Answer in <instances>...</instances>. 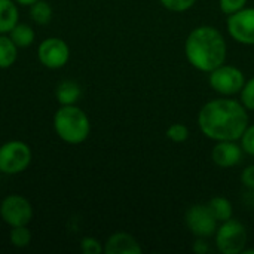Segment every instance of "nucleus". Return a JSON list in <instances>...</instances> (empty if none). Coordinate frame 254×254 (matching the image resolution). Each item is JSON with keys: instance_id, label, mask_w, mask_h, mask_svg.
Here are the masks:
<instances>
[{"instance_id": "f257e3e1", "label": "nucleus", "mask_w": 254, "mask_h": 254, "mask_svg": "<svg viewBox=\"0 0 254 254\" xmlns=\"http://www.w3.org/2000/svg\"><path fill=\"white\" fill-rule=\"evenodd\" d=\"M201 132L214 141L240 140L249 127L247 109L238 100L216 98L205 103L198 113Z\"/></svg>"}, {"instance_id": "f03ea898", "label": "nucleus", "mask_w": 254, "mask_h": 254, "mask_svg": "<svg viewBox=\"0 0 254 254\" xmlns=\"http://www.w3.org/2000/svg\"><path fill=\"white\" fill-rule=\"evenodd\" d=\"M228 45L223 34L213 25L193 28L185 42V54L192 67L210 73L226 61Z\"/></svg>"}, {"instance_id": "7ed1b4c3", "label": "nucleus", "mask_w": 254, "mask_h": 254, "mask_svg": "<svg viewBox=\"0 0 254 254\" xmlns=\"http://www.w3.org/2000/svg\"><path fill=\"white\" fill-rule=\"evenodd\" d=\"M54 129L67 144H80L91 134L88 115L76 104L61 106L54 115Z\"/></svg>"}, {"instance_id": "20e7f679", "label": "nucleus", "mask_w": 254, "mask_h": 254, "mask_svg": "<svg viewBox=\"0 0 254 254\" xmlns=\"http://www.w3.org/2000/svg\"><path fill=\"white\" fill-rule=\"evenodd\" d=\"M31 149L21 140H10L0 146V173L16 176L24 173L31 164Z\"/></svg>"}, {"instance_id": "39448f33", "label": "nucleus", "mask_w": 254, "mask_h": 254, "mask_svg": "<svg viewBox=\"0 0 254 254\" xmlns=\"http://www.w3.org/2000/svg\"><path fill=\"white\" fill-rule=\"evenodd\" d=\"M214 237H216V246L219 252L223 254L243 253L249 240L246 226L235 219L222 222Z\"/></svg>"}, {"instance_id": "423d86ee", "label": "nucleus", "mask_w": 254, "mask_h": 254, "mask_svg": "<svg viewBox=\"0 0 254 254\" xmlns=\"http://www.w3.org/2000/svg\"><path fill=\"white\" fill-rule=\"evenodd\" d=\"M208 83L217 94L229 97L241 92L246 83V76L238 67L231 64H222L213 71H210Z\"/></svg>"}, {"instance_id": "0eeeda50", "label": "nucleus", "mask_w": 254, "mask_h": 254, "mask_svg": "<svg viewBox=\"0 0 254 254\" xmlns=\"http://www.w3.org/2000/svg\"><path fill=\"white\" fill-rule=\"evenodd\" d=\"M0 217L10 226H28L33 219V207L27 198L18 193L7 195L0 204Z\"/></svg>"}, {"instance_id": "6e6552de", "label": "nucleus", "mask_w": 254, "mask_h": 254, "mask_svg": "<svg viewBox=\"0 0 254 254\" xmlns=\"http://www.w3.org/2000/svg\"><path fill=\"white\" fill-rule=\"evenodd\" d=\"M37 58L40 64L51 70L63 68L70 60V48L60 37H48L37 46Z\"/></svg>"}, {"instance_id": "1a4fd4ad", "label": "nucleus", "mask_w": 254, "mask_h": 254, "mask_svg": "<svg viewBox=\"0 0 254 254\" xmlns=\"http://www.w3.org/2000/svg\"><path fill=\"white\" fill-rule=\"evenodd\" d=\"M185 222L188 229L198 238L214 237L219 223L207 204H195L189 207L185 216Z\"/></svg>"}, {"instance_id": "9d476101", "label": "nucleus", "mask_w": 254, "mask_h": 254, "mask_svg": "<svg viewBox=\"0 0 254 254\" xmlns=\"http://www.w3.org/2000/svg\"><path fill=\"white\" fill-rule=\"evenodd\" d=\"M226 28L235 42L247 46L254 45V7H243L228 15Z\"/></svg>"}, {"instance_id": "9b49d317", "label": "nucleus", "mask_w": 254, "mask_h": 254, "mask_svg": "<svg viewBox=\"0 0 254 254\" xmlns=\"http://www.w3.org/2000/svg\"><path fill=\"white\" fill-rule=\"evenodd\" d=\"M213 162L220 168H232L243 159V147L234 140L217 141L211 152Z\"/></svg>"}, {"instance_id": "f8f14e48", "label": "nucleus", "mask_w": 254, "mask_h": 254, "mask_svg": "<svg viewBox=\"0 0 254 254\" xmlns=\"http://www.w3.org/2000/svg\"><path fill=\"white\" fill-rule=\"evenodd\" d=\"M104 253L107 254H141L140 243L127 232H116L110 235L104 244Z\"/></svg>"}, {"instance_id": "ddd939ff", "label": "nucleus", "mask_w": 254, "mask_h": 254, "mask_svg": "<svg viewBox=\"0 0 254 254\" xmlns=\"http://www.w3.org/2000/svg\"><path fill=\"white\" fill-rule=\"evenodd\" d=\"M18 22V3L15 0H0V34H9Z\"/></svg>"}, {"instance_id": "4468645a", "label": "nucleus", "mask_w": 254, "mask_h": 254, "mask_svg": "<svg viewBox=\"0 0 254 254\" xmlns=\"http://www.w3.org/2000/svg\"><path fill=\"white\" fill-rule=\"evenodd\" d=\"M80 95H82V88L74 80H63L57 85L55 97L61 106L76 104L79 101Z\"/></svg>"}, {"instance_id": "2eb2a0df", "label": "nucleus", "mask_w": 254, "mask_h": 254, "mask_svg": "<svg viewBox=\"0 0 254 254\" xmlns=\"http://www.w3.org/2000/svg\"><path fill=\"white\" fill-rule=\"evenodd\" d=\"M18 58V46L13 40L6 36L0 34V68H9L15 64Z\"/></svg>"}, {"instance_id": "dca6fc26", "label": "nucleus", "mask_w": 254, "mask_h": 254, "mask_svg": "<svg viewBox=\"0 0 254 254\" xmlns=\"http://www.w3.org/2000/svg\"><path fill=\"white\" fill-rule=\"evenodd\" d=\"M9 37L13 40V43L18 48H28L30 45H33L34 39H36V33L33 30V27L30 24L25 22H18L9 33Z\"/></svg>"}, {"instance_id": "f3484780", "label": "nucleus", "mask_w": 254, "mask_h": 254, "mask_svg": "<svg viewBox=\"0 0 254 254\" xmlns=\"http://www.w3.org/2000/svg\"><path fill=\"white\" fill-rule=\"evenodd\" d=\"M208 208L211 210L213 216L216 217L217 222H226L229 219H232V214H234V208H232V204L228 198L225 196H214L210 199V202L207 204Z\"/></svg>"}, {"instance_id": "a211bd4d", "label": "nucleus", "mask_w": 254, "mask_h": 254, "mask_svg": "<svg viewBox=\"0 0 254 254\" xmlns=\"http://www.w3.org/2000/svg\"><path fill=\"white\" fill-rule=\"evenodd\" d=\"M28 7H30V18L33 22H36L39 25H46L51 22L54 12H52V7L48 1L37 0L33 4H30Z\"/></svg>"}, {"instance_id": "6ab92c4d", "label": "nucleus", "mask_w": 254, "mask_h": 254, "mask_svg": "<svg viewBox=\"0 0 254 254\" xmlns=\"http://www.w3.org/2000/svg\"><path fill=\"white\" fill-rule=\"evenodd\" d=\"M31 231L28 229V226H15V228H10V232H9V240H10V244L16 249H25L30 246L31 243Z\"/></svg>"}, {"instance_id": "aec40b11", "label": "nucleus", "mask_w": 254, "mask_h": 254, "mask_svg": "<svg viewBox=\"0 0 254 254\" xmlns=\"http://www.w3.org/2000/svg\"><path fill=\"white\" fill-rule=\"evenodd\" d=\"M240 95H241V100L240 101L243 103V106L247 110L254 112V76L252 79L246 80V83H244Z\"/></svg>"}, {"instance_id": "412c9836", "label": "nucleus", "mask_w": 254, "mask_h": 254, "mask_svg": "<svg viewBox=\"0 0 254 254\" xmlns=\"http://www.w3.org/2000/svg\"><path fill=\"white\" fill-rule=\"evenodd\" d=\"M167 137H168V140H171L174 143H183L189 137V129L183 124H173L167 129Z\"/></svg>"}, {"instance_id": "4be33fe9", "label": "nucleus", "mask_w": 254, "mask_h": 254, "mask_svg": "<svg viewBox=\"0 0 254 254\" xmlns=\"http://www.w3.org/2000/svg\"><path fill=\"white\" fill-rule=\"evenodd\" d=\"M159 1L165 9L171 12H186L196 3V0H159Z\"/></svg>"}, {"instance_id": "5701e85b", "label": "nucleus", "mask_w": 254, "mask_h": 254, "mask_svg": "<svg viewBox=\"0 0 254 254\" xmlns=\"http://www.w3.org/2000/svg\"><path fill=\"white\" fill-rule=\"evenodd\" d=\"M240 141H241L240 144L243 147V152H246L250 156H254V124L246 128Z\"/></svg>"}, {"instance_id": "b1692460", "label": "nucleus", "mask_w": 254, "mask_h": 254, "mask_svg": "<svg viewBox=\"0 0 254 254\" xmlns=\"http://www.w3.org/2000/svg\"><path fill=\"white\" fill-rule=\"evenodd\" d=\"M80 249L85 254H100L104 252V247L101 246V243L94 237H85L80 241Z\"/></svg>"}, {"instance_id": "393cba45", "label": "nucleus", "mask_w": 254, "mask_h": 254, "mask_svg": "<svg viewBox=\"0 0 254 254\" xmlns=\"http://www.w3.org/2000/svg\"><path fill=\"white\" fill-rule=\"evenodd\" d=\"M246 4H247V0H219V6L222 12L226 15H232L241 10L243 7H246Z\"/></svg>"}, {"instance_id": "a878e982", "label": "nucleus", "mask_w": 254, "mask_h": 254, "mask_svg": "<svg viewBox=\"0 0 254 254\" xmlns=\"http://www.w3.org/2000/svg\"><path fill=\"white\" fill-rule=\"evenodd\" d=\"M241 182L246 188L254 189V165H249L243 170L241 174Z\"/></svg>"}, {"instance_id": "bb28decb", "label": "nucleus", "mask_w": 254, "mask_h": 254, "mask_svg": "<svg viewBox=\"0 0 254 254\" xmlns=\"http://www.w3.org/2000/svg\"><path fill=\"white\" fill-rule=\"evenodd\" d=\"M205 240H207V238H198V240L195 241V244H193V252H195V253L204 254L210 250V246H208V243H207Z\"/></svg>"}, {"instance_id": "cd10ccee", "label": "nucleus", "mask_w": 254, "mask_h": 254, "mask_svg": "<svg viewBox=\"0 0 254 254\" xmlns=\"http://www.w3.org/2000/svg\"><path fill=\"white\" fill-rule=\"evenodd\" d=\"M18 4H22V6H30V4H33L34 1H37V0H15Z\"/></svg>"}]
</instances>
